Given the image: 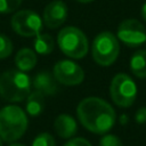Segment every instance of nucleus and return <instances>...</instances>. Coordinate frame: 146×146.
<instances>
[{
    "instance_id": "obj_1",
    "label": "nucleus",
    "mask_w": 146,
    "mask_h": 146,
    "mask_svg": "<svg viewBox=\"0 0 146 146\" xmlns=\"http://www.w3.org/2000/svg\"><path fill=\"white\" fill-rule=\"evenodd\" d=\"M76 114L82 125L94 133H105L115 123V112L104 99L88 97L82 99L76 108Z\"/></svg>"
},
{
    "instance_id": "obj_2",
    "label": "nucleus",
    "mask_w": 146,
    "mask_h": 146,
    "mask_svg": "<svg viewBox=\"0 0 146 146\" xmlns=\"http://www.w3.org/2000/svg\"><path fill=\"white\" fill-rule=\"evenodd\" d=\"M30 76L19 70H9L0 75V96L7 102H22L31 92Z\"/></svg>"
},
{
    "instance_id": "obj_3",
    "label": "nucleus",
    "mask_w": 146,
    "mask_h": 146,
    "mask_svg": "<svg viewBox=\"0 0 146 146\" xmlns=\"http://www.w3.org/2000/svg\"><path fill=\"white\" fill-rule=\"evenodd\" d=\"M25 112L15 105H9L0 111V138L13 143L19 139L27 129Z\"/></svg>"
},
{
    "instance_id": "obj_4",
    "label": "nucleus",
    "mask_w": 146,
    "mask_h": 146,
    "mask_svg": "<svg viewBox=\"0 0 146 146\" xmlns=\"http://www.w3.org/2000/svg\"><path fill=\"white\" fill-rule=\"evenodd\" d=\"M57 43L66 56L74 59L83 58L89 48L86 34L75 26L62 29L57 35Z\"/></svg>"
},
{
    "instance_id": "obj_5",
    "label": "nucleus",
    "mask_w": 146,
    "mask_h": 146,
    "mask_svg": "<svg viewBox=\"0 0 146 146\" xmlns=\"http://www.w3.org/2000/svg\"><path fill=\"white\" fill-rule=\"evenodd\" d=\"M91 52L92 58L97 64L102 66L112 65L116 60L120 52V44L117 38L108 31L99 33L94 39Z\"/></svg>"
},
{
    "instance_id": "obj_6",
    "label": "nucleus",
    "mask_w": 146,
    "mask_h": 146,
    "mask_svg": "<svg viewBox=\"0 0 146 146\" xmlns=\"http://www.w3.org/2000/svg\"><path fill=\"white\" fill-rule=\"evenodd\" d=\"M110 94L112 100L120 107H129L137 96V87L133 80L124 73L116 74L111 82Z\"/></svg>"
},
{
    "instance_id": "obj_7",
    "label": "nucleus",
    "mask_w": 146,
    "mask_h": 146,
    "mask_svg": "<svg viewBox=\"0 0 146 146\" xmlns=\"http://www.w3.org/2000/svg\"><path fill=\"white\" fill-rule=\"evenodd\" d=\"M41 17L33 10L24 9L17 11L11 18L13 30L22 36H35L42 29Z\"/></svg>"
},
{
    "instance_id": "obj_8",
    "label": "nucleus",
    "mask_w": 146,
    "mask_h": 146,
    "mask_svg": "<svg viewBox=\"0 0 146 146\" xmlns=\"http://www.w3.org/2000/svg\"><path fill=\"white\" fill-rule=\"evenodd\" d=\"M117 38L129 47H137L146 41V30L139 21L128 18L120 23Z\"/></svg>"
},
{
    "instance_id": "obj_9",
    "label": "nucleus",
    "mask_w": 146,
    "mask_h": 146,
    "mask_svg": "<svg viewBox=\"0 0 146 146\" xmlns=\"http://www.w3.org/2000/svg\"><path fill=\"white\" fill-rule=\"evenodd\" d=\"M52 75L56 81L65 86L80 84L84 79V72L80 65L72 60H59L55 64Z\"/></svg>"
},
{
    "instance_id": "obj_10",
    "label": "nucleus",
    "mask_w": 146,
    "mask_h": 146,
    "mask_svg": "<svg viewBox=\"0 0 146 146\" xmlns=\"http://www.w3.org/2000/svg\"><path fill=\"white\" fill-rule=\"evenodd\" d=\"M67 17V6L62 0H54L49 2L42 15L43 24L49 29H56L60 26Z\"/></svg>"
},
{
    "instance_id": "obj_11",
    "label": "nucleus",
    "mask_w": 146,
    "mask_h": 146,
    "mask_svg": "<svg viewBox=\"0 0 146 146\" xmlns=\"http://www.w3.org/2000/svg\"><path fill=\"white\" fill-rule=\"evenodd\" d=\"M32 86L35 91L42 94L43 96H51L57 92L58 87L56 83V79L49 72H40L38 73L32 81Z\"/></svg>"
},
{
    "instance_id": "obj_12",
    "label": "nucleus",
    "mask_w": 146,
    "mask_h": 146,
    "mask_svg": "<svg viewBox=\"0 0 146 146\" xmlns=\"http://www.w3.org/2000/svg\"><path fill=\"white\" fill-rule=\"evenodd\" d=\"M54 129L56 133L62 138H71L78 131V124L75 120L68 114H60L54 122Z\"/></svg>"
},
{
    "instance_id": "obj_13",
    "label": "nucleus",
    "mask_w": 146,
    "mask_h": 146,
    "mask_svg": "<svg viewBox=\"0 0 146 146\" xmlns=\"http://www.w3.org/2000/svg\"><path fill=\"white\" fill-rule=\"evenodd\" d=\"M15 64L19 71L26 72L32 70L36 64V54L30 48L21 49L15 57Z\"/></svg>"
},
{
    "instance_id": "obj_14",
    "label": "nucleus",
    "mask_w": 146,
    "mask_h": 146,
    "mask_svg": "<svg viewBox=\"0 0 146 146\" xmlns=\"http://www.w3.org/2000/svg\"><path fill=\"white\" fill-rule=\"evenodd\" d=\"M130 70L137 78H146V50H138L132 55L130 59Z\"/></svg>"
},
{
    "instance_id": "obj_15",
    "label": "nucleus",
    "mask_w": 146,
    "mask_h": 146,
    "mask_svg": "<svg viewBox=\"0 0 146 146\" xmlns=\"http://www.w3.org/2000/svg\"><path fill=\"white\" fill-rule=\"evenodd\" d=\"M43 108H44V96L35 90L30 92L26 102V112L31 116H36L41 114Z\"/></svg>"
},
{
    "instance_id": "obj_16",
    "label": "nucleus",
    "mask_w": 146,
    "mask_h": 146,
    "mask_svg": "<svg viewBox=\"0 0 146 146\" xmlns=\"http://www.w3.org/2000/svg\"><path fill=\"white\" fill-rule=\"evenodd\" d=\"M54 39L50 34L47 33H39L38 35H35L34 39V49L38 54L40 55H48L54 49Z\"/></svg>"
},
{
    "instance_id": "obj_17",
    "label": "nucleus",
    "mask_w": 146,
    "mask_h": 146,
    "mask_svg": "<svg viewBox=\"0 0 146 146\" xmlns=\"http://www.w3.org/2000/svg\"><path fill=\"white\" fill-rule=\"evenodd\" d=\"M13 51V43L8 36L0 33V59L7 58Z\"/></svg>"
},
{
    "instance_id": "obj_18",
    "label": "nucleus",
    "mask_w": 146,
    "mask_h": 146,
    "mask_svg": "<svg viewBox=\"0 0 146 146\" xmlns=\"http://www.w3.org/2000/svg\"><path fill=\"white\" fill-rule=\"evenodd\" d=\"M32 146H56L55 145V140L54 137L48 133V132H41L40 135H38L33 143Z\"/></svg>"
},
{
    "instance_id": "obj_19",
    "label": "nucleus",
    "mask_w": 146,
    "mask_h": 146,
    "mask_svg": "<svg viewBox=\"0 0 146 146\" xmlns=\"http://www.w3.org/2000/svg\"><path fill=\"white\" fill-rule=\"evenodd\" d=\"M22 0H0V14H9L18 9Z\"/></svg>"
},
{
    "instance_id": "obj_20",
    "label": "nucleus",
    "mask_w": 146,
    "mask_h": 146,
    "mask_svg": "<svg viewBox=\"0 0 146 146\" xmlns=\"http://www.w3.org/2000/svg\"><path fill=\"white\" fill-rule=\"evenodd\" d=\"M99 146H123V144L119 137L110 133V135H105L100 139Z\"/></svg>"
},
{
    "instance_id": "obj_21",
    "label": "nucleus",
    "mask_w": 146,
    "mask_h": 146,
    "mask_svg": "<svg viewBox=\"0 0 146 146\" xmlns=\"http://www.w3.org/2000/svg\"><path fill=\"white\" fill-rule=\"evenodd\" d=\"M64 146H91V144L84 138H73L68 140Z\"/></svg>"
},
{
    "instance_id": "obj_22",
    "label": "nucleus",
    "mask_w": 146,
    "mask_h": 146,
    "mask_svg": "<svg viewBox=\"0 0 146 146\" xmlns=\"http://www.w3.org/2000/svg\"><path fill=\"white\" fill-rule=\"evenodd\" d=\"M135 120L137 123L143 124L146 123V107H140L135 114Z\"/></svg>"
},
{
    "instance_id": "obj_23",
    "label": "nucleus",
    "mask_w": 146,
    "mask_h": 146,
    "mask_svg": "<svg viewBox=\"0 0 146 146\" xmlns=\"http://www.w3.org/2000/svg\"><path fill=\"white\" fill-rule=\"evenodd\" d=\"M141 16H143V18L146 21V2L143 5V7H141Z\"/></svg>"
},
{
    "instance_id": "obj_24",
    "label": "nucleus",
    "mask_w": 146,
    "mask_h": 146,
    "mask_svg": "<svg viewBox=\"0 0 146 146\" xmlns=\"http://www.w3.org/2000/svg\"><path fill=\"white\" fill-rule=\"evenodd\" d=\"M78 2H82V3H87V2H91L94 0H76Z\"/></svg>"
},
{
    "instance_id": "obj_25",
    "label": "nucleus",
    "mask_w": 146,
    "mask_h": 146,
    "mask_svg": "<svg viewBox=\"0 0 146 146\" xmlns=\"http://www.w3.org/2000/svg\"><path fill=\"white\" fill-rule=\"evenodd\" d=\"M9 146H24L23 144H19V143H13V144H10Z\"/></svg>"
},
{
    "instance_id": "obj_26",
    "label": "nucleus",
    "mask_w": 146,
    "mask_h": 146,
    "mask_svg": "<svg viewBox=\"0 0 146 146\" xmlns=\"http://www.w3.org/2000/svg\"><path fill=\"white\" fill-rule=\"evenodd\" d=\"M0 146H2V144H1V140H0Z\"/></svg>"
},
{
    "instance_id": "obj_27",
    "label": "nucleus",
    "mask_w": 146,
    "mask_h": 146,
    "mask_svg": "<svg viewBox=\"0 0 146 146\" xmlns=\"http://www.w3.org/2000/svg\"><path fill=\"white\" fill-rule=\"evenodd\" d=\"M145 42H146V41H145Z\"/></svg>"
}]
</instances>
